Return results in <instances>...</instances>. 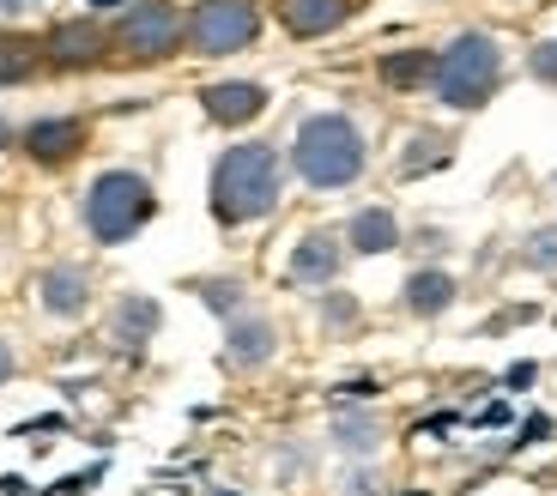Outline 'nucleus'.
<instances>
[{
    "label": "nucleus",
    "mask_w": 557,
    "mask_h": 496,
    "mask_svg": "<svg viewBox=\"0 0 557 496\" xmlns=\"http://www.w3.org/2000/svg\"><path fill=\"white\" fill-rule=\"evenodd\" d=\"M339 394H346V400H370V394H376V382H370V375H358V382H346Z\"/></svg>",
    "instance_id": "28"
},
{
    "label": "nucleus",
    "mask_w": 557,
    "mask_h": 496,
    "mask_svg": "<svg viewBox=\"0 0 557 496\" xmlns=\"http://www.w3.org/2000/svg\"><path fill=\"white\" fill-rule=\"evenodd\" d=\"M18 146H25L37 164H67L85 146V122L79 115H42V122H30L25 134H18Z\"/></svg>",
    "instance_id": "9"
},
{
    "label": "nucleus",
    "mask_w": 557,
    "mask_h": 496,
    "mask_svg": "<svg viewBox=\"0 0 557 496\" xmlns=\"http://www.w3.org/2000/svg\"><path fill=\"white\" fill-rule=\"evenodd\" d=\"M521 255H528V266H540V273H557V224H545V231H533Z\"/></svg>",
    "instance_id": "22"
},
{
    "label": "nucleus",
    "mask_w": 557,
    "mask_h": 496,
    "mask_svg": "<svg viewBox=\"0 0 557 496\" xmlns=\"http://www.w3.org/2000/svg\"><path fill=\"white\" fill-rule=\"evenodd\" d=\"M25 13H37V0H0V25H13Z\"/></svg>",
    "instance_id": "25"
},
{
    "label": "nucleus",
    "mask_w": 557,
    "mask_h": 496,
    "mask_svg": "<svg viewBox=\"0 0 557 496\" xmlns=\"http://www.w3.org/2000/svg\"><path fill=\"white\" fill-rule=\"evenodd\" d=\"M37 297L55 321H73V315L91 309V278H85V266H49V273L37 278Z\"/></svg>",
    "instance_id": "12"
},
{
    "label": "nucleus",
    "mask_w": 557,
    "mask_h": 496,
    "mask_svg": "<svg viewBox=\"0 0 557 496\" xmlns=\"http://www.w3.org/2000/svg\"><path fill=\"white\" fill-rule=\"evenodd\" d=\"M49 61L42 37H25V30H0V85H25L30 73Z\"/></svg>",
    "instance_id": "15"
},
{
    "label": "nucleus",
    "mask_w": 557,
    "mask_h": 496,
    "mask_svg": "<svg viewBox=\"0 0 557 496\" xmlns=\"http://www.w3.org/2000/svg\"><path fill=\"white\" fill-rule=\"evenodd\" d=\"M431 73H436V49L382 55V85H388V91H418V85H431Z\"/></svg>",
    "instance_id": "18"
},
{
    "label": "nucleus",
    "mask_w": 557,
    "mask_h": 496,
    "mask_svg": "<svg viewBox=\"0 0 557 496\" xmlns=\"http://www.w3.org/2000/svg\"><path fill=\"white\" fill-rule=\"evenodd\" d=\"M497 79H503V49L485 30H460L455 42L436 49L431 91L443 110H485L491 97H497Z\"/></svg>",
    "instance_id": "3"
},
{
    "label": "nucleus",
    "mask_w": 557,
    "mask_h": 496,
    "mask_svg": "<svg viewBox=\"0 0 557 496\" xmlns=\"http://www.w3.org/2000/svg\"><path fill=\"white\" fill-rule=\"evenodd\" d=\"M13 370H18V351H13V345H7V339H0V387L13 382Z\"/></svg>",
    "instance_id": "26"
},
{
    "label": "nucleus",
    "mask_w": 557,
    "mask_h": 496,
    "mask_svg": "<svg viewBox=\"0 0 557 496\" xmlns=\"http://www.w3.org/2000/svg\"><path fill=\"white\" fill-rule=\"evenodd\" d=\"M278 188H285V170H278V152L249 139V146H231L212 164V219L219 224H255L278 207Z\"/></svg>",
    "instance_id": "1"
},
{
    "label": "nucleus",
    "mask_w": 557,
    "mask_h": 496,
    "mask_svg": "<svg viewBox=\"0 0 557 496\" xmlns=\"http://www.w3.org/2000/svg\"><path fill=\"white\" fill-rule=\"evenodd\" d=\"M528 73L540 85H557V37L552 42H533V55H528Z\"/></svg>",
    "instance_id": "23"
},
{
    "label": "nucleus",
    "mask_w": 557,
    "mask_h": 496,
    "mask_svg": "<svg viewBox=\"0 0 557 496\" xmlns=\"http://www.w3.org/2000/svg\"><path fill=\"white\" fill-rule=\"evenodd\" d=\"M200 303H207V309H219V315H237V309H243V285H237V278H200Z\"/></svg>",
    "instance_id": "21"
},
{
    "label": "nucleus",
    "mask_w": 557,
    "mask_h": 496,
    "mask_svg": "<svg viewBox=\"0 0 557 496\" xmlns=\"http://www.w3.org/2000/svg\"><path fill=\"white\" fill-rule=\"evenodd\" d=\"M13 139H18V134H13V127H7V122H0V146H13Z\"/></svg>",
    "instance_id": "30"
},
{
    "label": "nucleus",
    "mask_w": 557,
    "mask_h": 496,
    "mask_svg": "<svg viewBox=\"0 0 557 496\" xmlns=\"http://www.w3.org/2000/svg\"><path fill=\"white\" fill-rule=\"evenodd\" d=\"M267 103H273V91H267V85H255V79H219V85H207V91H200V110H207V122H219V127L255 122Z\"/></svg>",
    "instance_id": "8"
},
{
    "label": "nucleus",
    "mask_w": 557,
    "mask_h": 496,
    "mask_svg": "<svg viewBox=\"0 0 557 496\" xmlns=\"http://www.w3.org/2000/svg\"><path fill=\"white\" fill-rule=\"evenodd\" d=\"M448 303H455V278H448V273L418 266V273L406 278V309H412V315H443Z\"/></svg>",
    "instance_id": "17"
},
{
    "label": "nucleus",
    "mask_w": 557,
    "mask_h": 496,
    "mask_svg": "<svg viewBox=\"0 0 557 496\" xmlns=\"http://www.w3.org/2000/svg\"><path fill=\"white\" fill-rule=\"evenodd\" d=\"M42 49H49V67L79 73V67H98V61L110 55V30L98 25V13L91 18H61V25L42 37Z\"/></svg>",
    "instance_id": "7"
},
{
    "label": "nucleus",
    "mask_w": 557,
    "mask_h": 496,
    "mask_svg": "<svg viewBox=\"0 0 557 496\" xmlns=\"http://www.w3.org/2000/svg\"><path fill=\"white\" fill-rule=\"evenodd\" d=\"M321 321H327V327H351V321H358V303H351V297H327V303H321Z\"/></svg>",
    "instance_id": "24"
},
{
    "label": "nucleus",
    "mask_w": 557,
    "mask_h": 496,
    "mask_svg": "<svg viewBox=\"0 0 557 496\" xmlns=\"http://www.w3.org/2000/svg\"><path fill=\"white\" fill-rule=\"evenodd\" d=\"M158 321H164V309H158L152 297H122V303H115L110 333L127 345V351H139V345H146V339L158 333Z\"/></svg>",
    "instance_id": "16"
},
{
    "label": "nucleus",
    "mask_w": 557,
    "mask_h": 496,
    "mask_svg": "<svg viewBox=\"0 0 557 496\" xmlns=\"http://www.w3.org/2000/svg\"><path fill=\"white\" fill-rule=\"evenodd\" d=\"M278 351V333L273 321L261 315H231V339H224V358L237 363V370H261L267 358Z\"/></svg>",
    "instance_id": "13"
},
{
    "label": "nucleus",
    "mask_w": 557,
    "mask_h": 496,
    "mask_svg": "<svg viewBox=\"0 0 557 496\" xmlns=\"http://www.w3.org/2000/svg\"><path fill=\"white\" fill-rule=\"evenodd\" d=\"M346 248H358V255H388V248H400V219H394L388 207H363V212H351V224H346Z\"/></svg>",
    "instance_id": "14"
},
{
    "label": "nucleus",
    "mask_w": 557,
    "mask_h": 496,
    "mask_svg": "<svg viewBox=\"0 0 557 496\" xmlns=\"http://www.w3.org/2000/svg\"><path fill=\"white\" fill-rule=\"evenodd\" d=\"M261 37V0H200L188 13V49L195 55H243Z\"/></svg>",
    "instance_id": "6"
},
{
    "label": "nucleus",
    "mask_w": 557,
    "mask_h": 496,
    "mask_svg": "<svg viewBox=\"0 0 557 496\" xmlns=\"http://www.w3.org/2000/svg\"><path fill=\"white\" fill-rule=\"evenodd\" d=\"M85 7H91V13H122L127 0H85Z\"/></svg>",
    "instance_id": "29"
},
{
    "label": "nucleus",
    "mask_w": 557,
    "mask_h": 496,
    "mask_svg": "<svg viewBox=\"0 0 557 496\" xmlns=\"http://www.w3.org/2000/svg\"><path fill=\"white\" fill-rule=\"evenodd\" d=\"M376 418H339L334 424V442L339 448H346V455H370V448H376Z\"/></svg>",
    "instance_id": "20"
},
{
    "label": "nucleus",
    "mask_w": 557,
    "mask_h": 496,
    "mask_svg": "<svg viewBox=\"0 0 557 496\" xmlns=\"http://www.w3.org/2000/svg\"><path fill=\"white\" fill-rule=\"evenodd\" d=\"M152 212H158V194L139 170H103V176L85 188V231L98 236L103 248L139 236L152 224Z\"/></svg>",
    "instance_id": "4"
},
{
    "label": "nucleus",
    "mask_w": 557,
    "mask_h": 496,
    "mask_svg": "<svg viewBox=\"0 0 557 496\" xmlns=\"http://www.w3.org/2000/svg\"><path fill=\"white\" fill-rule=\"evenodd\" d=\"M182 42L188 18L176 13V0H127L110 30V49H122V61H170Z\"/></svg>",
    "instance_id": "5"
},
{
    "label": "nucleus",
    "mask_w": 557,
    "mask_h": 496,
    "mask_svg": "<svg viewBox=\"0 0 557 496\" xmlns=\"http://www.w3.org/2000/svg\"><path fill=\"white\" fill-rule=\"evenodd\" d=\"M552 436V418H528V424H521V442H545Z\"/></svg>",
    "instance_id": "27"
},
{
    "label": "nucleus",
    "mask_w": 557,
    "mask_h": 496,
    "mask_svg": "<svg viewBox=\"0 0 557 496\" xmlns=\"http://www.w3.org/2000/svg\"><path fill=\"white\" fill-rule=\"evenodd\" d=\"M351 13H358V0H278V25L292 30L297 42L327 37V30H339Z\"/></svg>",
    "instance_id": "11"
},
{
    "label": "nucleus",
    "mask_w": 557,
    "mask_h": 496,
    "mask_svg": "<svg viewBox=\"0 0 557 496\" xmlns=\"http://www.w3.org/2000/svg\"><path fill=\"white\" fill-rule=\"evenodd\" d=\"M436 164H448V139H443V134H418L412 152L400 158L406 176H424V170H436Z\"/></svg>",
    "instance_id": "19"
},
{
    "label": "nucleus",
    "mask_w": 557,
    "mask_h": 496,
    "mask_svg": "<svg viewBox=\"0 0 557 496\" xmlns=\"http://www.w3.org/2000/svg\"><path fill=\"white\" fill-rule=\"evenodd\" d=\"M339 261H346L339 236H334V231H309L304 243L292 248V266H285V278H292V285H334V278H339Z\"/></svg>",
    "instance_id": "10"
},
{
    "label": "nucleus",
    "mask_w": 557,
    "mask_h": 496,
    "mask_svg": "<svg viewBox=\"0 0 557 496\" xmlns=\"http://www.w3.org/2000/svg\"><path fill=\"white\" fill-rule=\"evenodd\" d=\"M292 164L309 188H351L370 164V146H363V127L339 110H321L297 122L292 139Z\"/></svg>",
    "instance_id": "2"
}]
</instances>
